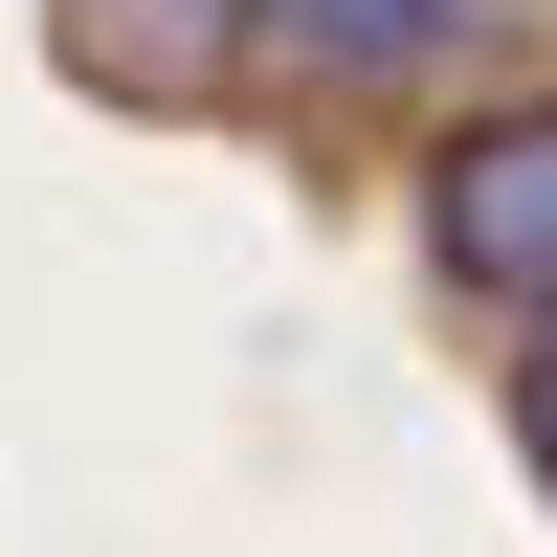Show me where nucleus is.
Returning <instances> with one entry per match:
<instances>
[{"instance_id":"f257e3e1","label":"nucleus","mask_w":557,"mask_h":557,"mask_svg":"<svg viewBox=\"0 0 557 557\" xmlns=\"http://www.w3.org/2000/svg\"><path fill=\"white\" fill-rule=\"evenodd\" d=\"M424 246L469 268V290L557 312V89H513V112H469V134H446V178H424Z\"/></svg>"},{"instance_id":"7ed1b4c3","label":"nucleus","mask_w":557,"mask_h":557,"mask_svg":"<svg viewBox=\"0 0 557 557\" xmlns=\"http://www.w3.org/2000/svg\"><path fill=\"white\" fill-rule=\"evenodd\" d=\"M45 45L134 112H246V0H45Z\"/></svg>"},{"instance_id":"20e7f679","label":"nucleus","mask_w":557,"mask_h":557,"mask_svg":"<svg viewBox=\"0 0 557 557\" xmlns=\"http://www.w3.org/2000/svg\"><path fill=\"white\" fill-rule=\"evenodd\" d=\"M513 424H535V469H557V312H535V357H513Z\"/></svg>"},{"instance_id":"f03ea898","label":"nucleus","mask_w":557,"mask_h":557,"mask_svg":"<svg viewBox=\"0 0 557 557\" xmlns=\"http://www.w3.org/2000/svg\"><path fill=\"white\" fill-rule=\"evenodd\" d=\"M446 67H469V0H246V89H312V112H401Z\"/></svg>"}]
</instances>
